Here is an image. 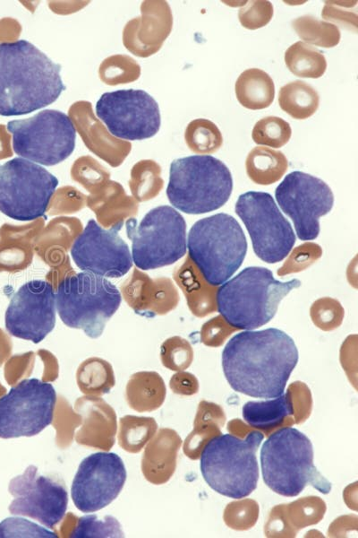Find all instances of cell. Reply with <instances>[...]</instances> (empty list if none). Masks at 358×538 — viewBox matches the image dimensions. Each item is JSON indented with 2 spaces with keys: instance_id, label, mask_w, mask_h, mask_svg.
<instances>
[{
  "instance_id": "obj_1",
  "label": "cell",
  "mask_w": 358,
  "mask_h": 538,
  "mask_svg": "<svg viewBox=\"0 0 358 538\" xmlns=\"http://www.w3.org/2000/svg\"><path fill=\"white\" fill-rule=\"evenodd\" d=\"M298 359L293 338L284 331L248 330L227 342L222 351V368L234 391L268 399L284 393Z\"/></svg>"
},
{
  "instance_id": "obj_2",
  "label": "cell",
  "mask_w": 358,
  "mask_h": 538,
  "mask_svg": "<svg viewBox=\"0 0 358 538\" xmlns=\"http://www.w3.org/2000/svg\"><path fill=\"white\" fill-rule=\"evenodd\" d=\"M60 72L28 40L0 43V115H25L55 102L66 88Z\"/></svg>"
},
{
  "instance_id": "obj_3",
  "label": "cell",
  "mask_w": 358,
  "mask_h": 538,
  "mask_svg": "<svg viewBox=\"0 0 358 538\" xmlns=\"http://www.w3.org/2000/svg\"><path fill=\"white\" fill-rule=\"evenodd\" d=\"M301 281L280 282L262 266H249L225 282L217 291V310L238 330H253L268 323L281 300Z\"/></svg>"
},
{
  "instance_id": "obj_4",
  "label": "cell",
  "mask_w": 358,
  "mask_h": 538,
  "mask_svg": "<svg viewBox=\"0 0 358 538\" xmlns=\"http://www.w3.org/2000/svg\"><path fill=\"white\" fill-rule=\"evenodd\" d=\"M310 438L295 428L286 426L268 435L260 449L261 473L265 484L285 497H295L311 484L327 494L331 484L313 463Z\"/></svg>"
},
{
  "instance_id": "obj_5",
  "label": "cell",
  "mask_w": 358,
  "mask_h": 538,
  "mask_svg": "<svg viewBox=\"0 0 358 538\" xmlns=\"http://www.w3.org/2000/svg\"><path fill=\"white\" fill-rule=\"evenodd\" d=\"M264 438L260 430H249L245 438L220 434L212 438L200 456V468L207 484L232 499L249 496L257 488L259 466L256 452Z\"/></svg>"
},
{
  "instance_id": "obj_6",
  "label": "cell",
  "mask_w": 358,
  "mask_h": 538,
  "mask_svg": "<svg viewBox=\"0 0 358 538\" xmlns=\"http://www.w3.org/2000/svg\"><path fill=\"white\" fill-rule=\"evenodd\" d=\"M233 178L229 169L211 155H192L170 164L166 196L176 209L201 214L222 207L230 198Z\"/></svg>"
},
{
  "instance_id": "obj_7",
  "label": "cell",
  "mask_w": 358,
  "mask_h": 538,
  "mask_svg": "<svg viewBox=\"0 0 358 538\" xmlns=\"http://www.w3.org/2000/svg\"><path fill=\"white\" fill-rule=\"evenodd\" d=\"M188 256L213 286L225 283L242 265L247 240L239 222L219 213L197 221L190 229Z\"/></svg>"
},
{
  "instance_id": "obj_8",
  "label": "cell",
  "mask_w": 358,
  "mask_h": 538,
  "mask_svg": "<svg viewBox=\"0 0 358 538\" xmlns=\"http://www.w3.org/2000/svg\"><path fill=\"white\" fill-rule=\"evenodd\" d=\"M120 291L107 279L81 272L67 275L58 283L55 307L63 323L98 338L122 302Z\"/></svg>"
},
{
  "instance_id": "obj_9",
  "label": "cell",
  "mask_w": 358,
  "mask_h": 538,
  "mask_svg": "<svg viewBox=\"0 0 358 538\" xmlns=\"http://www.w3.org/2000/svg\"><path fill=\"white\" fill-rule=\"evenodd\" d=\"M125 225L132 262L138 269L170 265L186 254V222L172 206L155 207L139 223L132 217Z\"/></svg>"
},
{
  "instance_id": "obj_10",
  "label": "cell",
  "mask_w": 358,
  "mask_h": 538,
  "mask_svg": "<svg viewBox=\"0 0 358 538\" xmlns=\"http://www.w3.org/2000/svg\"><path fill=\"white\" fill-rule=\"evenodd\" d=\"M6 128L13 136L14 152L44 166L64 161L75 147L73 122L56 109H44L29 118L9 121Z\"/></svg>"
},
{
  "instance_id": "obj_11",
  "label": "cell",
  "mask_w": 358,
  "mask_h": 538,
  "mask_svg": "<svg viewBox=\"0 0 358 538\" xmlns=\"http://www.w3.org/2000/svg\"><path fill=\"white\" fill-rule=\"evenodd\" d=\"M58 179L42 166L16 157L0 164V212L21 221L41 218Z\"/></svg>"
},
{
  "instance_id": "obj_12",
  "label": "cell",
  "mask_w": 358,
  "mask_h": 538,
  "mask_svg": "<svg viewBox=\"0 0 358 538\" xmlns=\"http://www.w3.org/2000/svg\"><path fill=\"white\" fill-rule=\"evenodd\" d=\"M234 210L244 223L260 259L276 264L288 256L295 243V235L270 194L259 191L242 194Z\"/></svg>"
},
{
  "instance_id": "obj_13",
  "label": "cell",
  "mask_w": 358,
  "mask_h": 538,
  "mask_svg": "<svg viewBox=\"0 0 358 538\" xmlns=\"http://www.w3.org/2000/svg\"><path fill=\"white\" fill-rule=\"evenodd\" d=\"M57 395L49 382L25 378L0 398V438L32 437L53 421Z\"/></svg>"
},
{
  "instance_id": "obj_14",
  "label": "cell",
  "mask_w": 358,
  "mask_h": 538,
  "mask_svg": "<svg viewBox=\"0 0 358 538\" xmlns=\"http://www.w3.org/2000/svg\"><path fill=\"white\" fill-rule=\"evenodd\" d=\"M96 115L112 135L128 141L150 138L161 125L158 102L143 90L103 93L96 103Z\"/></svg>"
},
{
  "instance_id": "obj_15",
  "label": "cell",
  "mask_w": 358,
  "mask_h": 538,
  "mask_svg": "<svg viewBox=\"0 0 358 538\" xmlns=\"http://www.w3.org/2000/svg\"><path fill=\"white\" fill-rule=\"evenodd\" d=\"M281 210L294 222L301 240L315 239L320 231V218L334 204L331 188L320 178L303 171L287 174L275 190Z\"/></svg>"
},
{
  "instance_id": "obj_16",
  "label": "cell",
  "mask_w": 358,
  "mask_h": 538,
  "mask_svg": "<svg viewBox=\"0 0 358 538\" xmlns=\"http://www.w3.org/2000/svg\"><path fill=\"white\" fill-rule=\"evenodd\" d=\"M8 490L14 497L8 507L13 515L33 518L54 529L66 513L68 493L64 483L38 475L35 465H29L22 474L13 478Z\"/></svg>"
},
{
  "instance_id": "obj_17",
  "label": "cell",
  "mask_w": 358,
  "mask_h": 538,
  "mask_svg": "<svg viewBox=\"0 0 358 538\" xmlns=\"http://www.w3.org/2000/svg\"><path fill=\"white\" fill-rule=\"evenodd\" d=\"M127 477L122 458L115 453L98 452L79 464L71 486L74 506L83 513L98 511L114 501Z\"/></svg>"
},
{
  "instance_id": "obj_18",
  "label": "cell",
  "mask_w": 358,
  "mask_h": 538,
  "mask_svg": "<svg viewBox=\"0 0 358 538\" xmlns=\"http://www.w3.org/2000/svg\"><path fill=\"white\" fill-rule=\"evenodd\" d=\"M55 315L53 284L31 280L11 298L4 315L5 329L16 338L38 343L54 329Z\"/></svg>"
},
{
  "instance_id": "obj_19",
  "label": "cell",
  "mask_w": 358,
  "mask_h": 538,
  "mask_svg": "<svg viewBox=\"0 0 358 538\" xmlns=\"http://www.w3.org/2000/svg\"><path fill=\"white\" fill-rule=\"evenodd\" d=\"M70 254L81 270L104 278L124 276L133 263L128 245L117 231L102 228L94 219L75 238Z\"/></svg>"
},
{
  "instance_id": "obj_20",
  "label": "cell",
  "mask_w": 358,
  "mask_h": 538,
  "mask_svg": "<svg viewBox=\"0 0 358 538\" xmlns=\"http://www.w3.org/2000/svg\"><path fill=\"white\" fill-rule=\"evenodd\" d=\"M120 292L136 314L146 317L166 315L175 309L180 300L170 278L152 279L138 268L121 284Z\"/></svg>"
},
{
  "instance_id": "obj_21",
  "label": "cell",
  "mask_w": 358,
  "mask_h": 538,
  "mask_svg": "<svg viewBox=\"0 0 358 538\" xmlns=\"http://www.w3.org/2000/svg\"><path fill=\"white\" fill-rule=\"evenodd\" d=\"M74 411L81 417V424L74 433L75 441L81 446L109 451L117 432L115 410L99 396L84 395L75 401Z\"/></svg>"
},
{
  "instance_id": "obj_22",
  "label": "cell",
  "mask_w": 358,
  "mask_h": 538,
  "mask_svg": "<svg viewBox=\"0 0 358 538\" xmlns=\"http://www.w3.org/2000/svg\"><path fill=\"white\" fill-rule=\"evenodd\" d=\"M181 445L182 438L175 430L161 428L156 432L148 442L141 463L142 474L149 482L160 485L170 480Z\"/></svg>"
},
{
  "instance_id": "obj_23",
  "label": "cell",
  "mask_w": 358,
  "mask_h": 538,
  "mask_svg": "<svg viewBox=\"0 0 358 538\" xmlns=\"http://www.w3.org/2000/svg\"><path fill=\"white\" fill-rule=\"evenodd\" d=\"M275 507L266 525L268 536H294L299 529L319 523L326 511L319 497H305L287 505Z\"/></svg>"
},
{
  "instance_id": "obj_24",
  "label": "cell",
  "mask_w": 358,
  "mask_h": 538,
  "mask_svg": "<svg viewBox=\"0 0 358 538\" xmlns=\"http://www.w3.org/2000/svg\"><path fill=\"white\" fill-rule=\"evenodd\" d=\"M243 420L248 425L268 436L279 427L294 423L295 409L293 395L288 388L275 399L265 401H249L242 409Z\"/></svg>"
},
{
  "instance_id": "obj_25",
  "label": "cell",
  "mask_w": 358,
  "mask_h": 538,
  "mask_svg": "<svg viewBox=\"0 0 358 538\" xmlns=\"http://www.w3.org/2000/svg\"><path fill=\"white\" fill-rule=\"evenodd\" d=\"M173 278L183 292L191 312L204 317L217 310V286L210 285L192 262L189 256L175 268Z\"/></svg>"
},
{
  "instance_id": "obj_26",
  "label": "cell",
  "mask_w": 358,
  "mask_h": 538,
  "mask_svg": "<svg viewBox=\"0 0 358 538\" xmlns=\"http://www.w3.org/2000/svg\"><path fill=\"white\" fill-rule=\"evenodd\" d=\"M166 395L165 382L155 371L132 374L125 386V399L129 407L139 412L158 409L163 404Z\"/></svg>"
},
{
  "instance_id": "obj_27",
  "label": "cell",
  "mask_w": 358,
  "mask_h": 538,
  "mask_svg": "<svg viewBox=\"0 0 358 538\" xmlns=\"http://www.w3.org/2000/svg\"><path fill=\"white\" fill-rule=\"evenodd\" d=\"M225 421V412L218 404L201 401L194 419L193 430L183 443V453L190 459H198L205 445L212 438L221 434L220 427H223Z\"/></svg>"
},
{
  "instance_id": "obj_28",
  "label": "cell",
  "mask_w": 358,
  "mask_h": 538,
  "mask_svg": "<svg viewBox=\"0 0 358 538\" xmlns=\"http://www.w3.org/2000/svg\"><path fill=\"white\" fill-rule=\"evenodd\" d=\"M234 90L239 103L251 110L269 107L275 97V85L272 78L259 68L243 71L235 82Z\"/></svg>"
},
{
  "instance_id": "obj_29",
  "label": "cell",
  "mask_w": 358,
  "mask_h": 538,
  "mask_svg": "<svg viewBox=\"0 0 358 538\" xmlns=\"http://www.w3.org/2000/svg\"><path fill=\"white\" fill-rule=\"evenodd\" d=\"M287 159L280 151L268 147H254L245 161L249 178L258 185L268 186L277 182L286 172Z\"/></svg>"
},
{
  "instance_id": "obj_30",
  "label": "cell",
  "mask_w": 358,
  "mask_h": 538,
  "mask_svg": "<svg viewBox=\"0 0 358 538\" xmlns=\"http://www.w3.org/2000/svg\"><path fill=\"white\" fill-rule=\"evenodd\" d=\"M278 103L283 111L295 119L311 117L320 106V95L309 83L296 80L279 90Z\"/></svg>"
},
{
  "instance_id": "obj_31",
  "label": "cell",
  "mask_w": 358,
  "mask_h": 538,
  "mask_svg": "<svg viewBox=\"0 0 358 538\" xmlns=\"http://www.w3.org/2000/svg\"><path fill=\"white\" fill-rule=\"evenodd\" d=\"M76 382L85 395L101 396L108 394L115 384L113 367L104 359L88 358L77 369Z\"/></svg>"
},
{
  "instance_id": "obj_32",
  "label": "cell",
  "mask_w": 358,
  "mask_h": 538,
  "mask_svg": "<svg viewBox=\"0 0 358 538\" xmlns=\"http://www.w3.org/2000/svg\"><path fill=\"white\" fill-rule=\"evenodd\" d=\"M285 63L292 74L303 78H320L327 69L324 55L303 41H297L286 49Z\"/></svg>"
},
{
  "instance_id": "obj_33",
  "label": "cell",
  "mask_w": 358,
  "mask_h": 538,
  "mask_svg": "<svg viewBox=\"0 0 358 538\" xmlns=\"http://www.w3.org/2000/svg\"><path fill=\"white\" fill-rule=\"evenodd\" d=\"M158 423L152 417L125 415L120 418L117 430L119 446L126 452L139 453L153 438Z\"/></svg>"
},
{
  "instance_id": "obj_34",
  "label": "cell",
  "mask_w": 358,
  "mask_h": 538,
  "mask_svg": "<svg viewBox=\"0 0 358 538\" xmlns=\"http://www.w3.org/2000/svg\"><path fill=\"white\" fill-rule=\"evenodd\" d=\"M292 27L303 41L328 48L337 46L341 38L339 28L312 15H303L292 21Z\"/></svg>"
},
{
  "instance_id": "obj_35",
  "label": "cell",
  "mask_w": 358,
  "mask_h": 538,
  "mask_svg": "<svg viewBox=\"0 0 358 538\" xmlns=\"http://www.w3.org/2000/svg\"><path fill=\"white\" fill-rule=\"evenodd\" d=\"M185 141L193 152L211 154L223 144V136L215 123L206 118H197L189 123L185 130Z\"/></svg>"
},
{
  "instance_id": "obj_36",
  "label": "cell",
  "mask_w": 358,
  "mask_h": 538,
  "mask_svg": "<svg viewBox=\"0 0 358 538\" xmlns=\"http://www.w3.org/2000/svg\"><path fill=\"white\" fill-rule=\"evenodd\" d=\"M292 135L290 124L281 117L268 116L255 123L251 137L255 143L280 148L288 143Z\"/></svg>"
},
{
  "instance_id": "obj_37",
  "label": "cell",
  "mask_w": 358,
  "mask_h": 538,
  "mask_svg": "<svg viewBox=\"0 0 358 538\" xmlns=\"http://www.w3.org/2000/svg\"><path fill=\"white\" fill-rule=\"evenodd\" d=\"M122 526L112 516L98 518L97 515L78 517L71 538L124 537Z\"/></svg>"
},
{
  "instance_id": "obj_38",
  "label": "cell",
  "mask_w": 358,
  "mask_h": 538,
  "mask_svg": "<svg viewBox=\"0 0 358 538\" xmlns=\"http://www.w3.org/2000/svg\"><path fill=\"white\" fill-rule=\"evenodd\" d=\"M55 410L52 423L56 430L55 441L59 447L65 448L72 444L75 429L81 424V417L63 396L57 397Z\"/></svg>"
},
{
  "instance_id": "obj_39",
  "label": "cell",
  "mask_w": 358,
  "mask_h": 538,
  "mask_svg": "<svg viewBox=\"0 0 358 538\" xmlns=\"http://www.w3.org/2000/svg\"><path fill=\"white\" fill-rule=\"evenodd\" d=\"M160 360L162 365L170 370H184L192 362V347L181 336L169 337L160 346Z\"/></svg>"
},
{
  "instance_id": "obj_40",
  "label": "cell",
  "mask_w": 358,
  "mask_h": 538,
  "mask_svg": "<svg viewBox=\"0 0 358 538\" xmlns=\"http://www.w3.org/2000/svg\"><path fill=\"white\" fill-rule=\"evenodd\" d=\"M310 316L315 326L323 331H332L341 325L345 310L337 299L323 297L311 304Z\"/></svg>"
},
{
  "instance_id": "obj_41",
  "label": "cell",
  "mask_w": 358,
  "mask_h": 538,
  "mask_svg": "<svg viewBox=\"0 0 358 538\" xmlns=\"http://www.w3.org/2000/svg\"><path fill=\"white\" fill-rule=\"evenodd\" d=\"M322 256L321 247L314 242L303 243L291 252L281 267L277 271V275L299 273L313 265Z\"/></svg>"
},
{
  "instance_id": "obj_42",
  "label": "cell",
  "mask_w": 358,
  "mask_h": 538,
  "mask_svg": "<svg viewBox=\"0 0 358 538\" xmlns=\"http://www.w3.org/2000/svg\"><path fill=\"white\" fill-rule=\"evenodd\" d=\"M259 517V505L255 500L243 499L229 503L224 512L227 526L234 530L251 528Z\"/></svg>"
},
{
  "instance_id": "obj_43",
  "label": "cell",
  "mask_w": 358,
  "mask_h": 538,
  "mask_svg": "<svg viewBox=\"0 0 358 538\" xmlns=\"http://www.w3.org/2000/svg\"><path fill=\"white\" fill-rule=\"evenodd\" d=\"M272 17L273 5L269 1L265 0L245 2L238 12L240 23L248 30H257L266 26Z\"/></svg>"
},
{
  "instance_id": "obj_44",
  "label": "cell",
  "mask_w": 358,
  "mask_h": 538,
  "mask_svg": "<svg viewBox=\"0 0 358 538\" xmlns=\"http://www.w3.org/2000/svg\"><path fill=\"white\" fill-rule=\"evenodd\" d=\"M0 537H58L38 525L23 518L10 517L0 523Z\"/></svg>"
},
{
  "instance_id": "obj_45",
  "label": "cell",
  "mask_w": 358,
  "mask_h": 538,
  "mask_svg": "<svg viewBox=\"0 0 358 538\" xmlns=\"http://www.w3.org/2000/svg\"><path fill=\"white\" fill-rule=\"evenodd\" d=\"M238 329L230 325L221 315L205 322L200 329V342L209 347L221 346Z\"/></svg>"
},
{
  "instance_id": "obj_46",
  "label": "cell",
  "mask_w": 358,
  "mask_h": 538,
  "mask_svg": "<svg viewBox=\"0 0 358 538\" xmlns=\"http://www.w3.org/2000/svg\"><path fill=\"white\" fill-rule=\"evenodd\" d=\"M34 361L35 353L33 351L11 358L4 367V378L7 384L13 386L21 380L30 377L33 370Z\"/></svg>"
},
{
  "instance_id": "obj_47",
  "label": "cell",
  "mask_w": 358,
  "mask_h": 538,
  "mask_svg": "<svg viewBox=\"0 0 358 538\" xmlns=\"http://www.w3.org/2000/svg\"><path fill=\"white\" fill-rule=\"evenodd\" d=\"M290 389L295 409L294 423L303 422L311 414V395L307 386L300 381L292 383Z\"/></svg>"
},
{
  "instance_id": "obj_48",
  "label": "cell",
  "mask_w": 358,
  "mask_h": 538,
  "mask_svg": "<svg viewBox=\"0 0 358 538\" xmlns=\"http://www.w3.org/2000/svg\"><path fill=\"white\" fill-rule=\"evenodd\" d=\"M169 386L175 394L192 395L199 391V381L193 374L182 370L172 376Z\"/></svg>"
},
{
  "instance_id": "obj_49",
  "label": "cell",
  "mask_w": 358,
  "mask_h": 538,
  "mask_svg": "<svg viewBox=\"0 0 358 538\" xmlns=\"http://www.w3.org/2000/svg\"><path fill=\"white\" fill-rule=\"evenodd\" d=\"M37 353L45 364L44 374L41 380L44 382L55 380L58 377V364L55 357L46 350H38Z\"/></svg>"
},
{
  "instance_id": "obj_50",
  "label": "cell",
  "mask_w": 358,
  "mask_h": 538,
  "mask_svg": "<svg viewBox=\"0 0 358 538\" xmlns=\"http://www.w3.org/2000/svg\"><path fill=\"white\" fill-rule=\"evenodd\" d=\"M12 351V343L8 335L0 330V367L9 357Z\"/></svg>"
},
{
  "instance_id": "obj_51",
  "label": "cell",
  "mask_w": 358,
  "mask_h": 538,
  "mask_svg": "<svg viewBox=\"0 0 358 538\" xmlns=\"http://www.w3.org/2000/svg\"><path fill=\"white\" fill-rule=\"evenodd\" d=\"M6 388L0 382V398L6 394Z\"/></svg>"
}]
</instances>
